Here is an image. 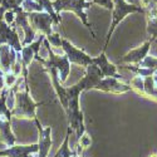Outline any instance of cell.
Listing matches in <instances>:
<instances>
[{"instance_id":"cell-12","label":"cell","mask_w":157,"mask_h":157,"mask_svg":"<svg viewBox=\"0 0 157 157\" xmlns=\"http://www.w3.org/2000/svg\"><path fill=\"white\" fill-rule=\"evenodd\" d=\"M18 60V52L10 45H0V69L4 74L10 73L14 69Z\"/></svg>"},{"instance_id":"cell-10","label":"cell","mask_w":157,"mask_h":157,"mask_svg":"<svg viewBox=\"0 0 157 157\" xmlns=\"http://www.w3.org/2000/svg\"><path fill=\"white\" fill-rule=\"evenodd\" d=\"M35 126L38 128V157H48L52 148V127H43L36 118H34Z\"/></svg>"},{"instance_id":"cell-11","label":"cell","mask_w":157,"mask_h":157,"mask_svg":"<svg viewBox=\"0 0 157 157\" xmlns=\"http://www.w3.org/2000/svg\"><path fill=\"white\" fill-rule=\"evenodd\" d=\"M151 44H152V40H147L145 42L141 47H137L135 49H131L129 52L121 57L117 63L118 64H138L141 63L143 59H145L147 56H148V52H150V48H151Z\"/></svg>"},{"instance_id":"cell-4","label":"cell","mask_w":157,"mask_h":157,"mask_svg":"<svg viewBox=\"0 0 157 157\" xmlns=\"http://www.w3.org/2000/svg\"><path fill=\"white\" fill-rule=\"evenodd\" d=\"M8 90L5 87L0 93V141L10 147L15 145V136L11 132V111L6 106Z\"/></svg>"},{"instance_id":"cell-19","label":"cell","mask_w":157,"mask_h":157,"mask_svg":"<svg viewBox=\"0 0 157 157\" xmlns=\"http://www.w3.org/2000/svg\"><path fill=\"white\" fill-rule=\"evenodd\" d=\"M136 65H138V67H141V68H146V69H148V71H151V72L155 73L157 71V58L151 57V56H147L141 63H138Z\"/></svg>"},{"instance_id":"cell-30","label":"cell","mask_w":157,"mask_h":157,"mask_svg":"<svg viewBox=\"0 0 157 157\" xmlns=\"http://www.w3.org/2000/svg\"><path fill=\"white\" fill-rule=\"evenodd\" d=\"M0 74H3V75H4V73H3V72H2V69H0Z\"/></svg>"},{"instance_id":"cell-3","label":"cell","mask_w":157,"mask_h":157,"mask_svg":"<svg viewBox=\"0 0 157 157\" xmlns=\"http://www.w3.org/2000/svg\"><path fill=\"white\" fill-rule=\"evenodd\" d=\"M42 104H44V102H34L29 93V84L24 83L23 92H15V104L11 109V116L19 118H36L35 111Z\"/></svg>"},{"instance_id":"cell-20","label":"cell","mask_w":157,"mask_h":157,"mask_svg":"<svg viewBox=\"0 0 157 157\" xmlns=\"http://www.w3.org/2000/svg\"><path fill=\"white\" fill-rule=\"evenodd\" d=\"M21 9L25 13H40L43 11L42 6L38 3H35L34 0H24L21 4Z\"/></svg>"},{"instance_id":"cell-9","label":"cell","mask_w":157,"mask_h":157,"mask_svg":"<svg viewBox=\"0 0 157 157\" xmlns=\"http://www.w3.org/2000/svg\"><path fill=\"white\" fill-rule=\"evenodd\" d=\"M3 44L10 45L18 53H20V50L23 48V44L20 43L18 33H17V28L10 27L9 24H6L5 20L3 19V15L0 14V45Z\"/></svg>"},{"instance_id":"cell-6","label":"cell","mask_w":157,"mask_h":157,"mask_svg":"<svg viewBox=\"0 0 157 157\" xmlns=\"http://www.w3.org/2000/svg\"><path fill=\"white\" fill-rule=\"evenodd\" d=\"M45 35H40L38 36L35 40L28 45H24L20 50V59H21V69H23V77H24V83H28V67L29 64L35 59L38 62H40L42 64L44 63L45 59L39 57V49H40V45L43 44Z\"/></svg>"},{"instance_id":"cell-21","label":"cell","mask_w":157,"mask_h":157,"mask_svg":"<svg viewBox=\"0 0 157 157\" xmlns=\"http://www.w3.org/2000/svg\"><path fill=\"white\" fill-rule=\"evenodd\" d=\"M24 0H5L4 4L0 8V13H4L6 10H13V11H17L21 8Z\"/></svg>"},{"instance_id":"cell-18","label":"cell","mask_w":157,"mask_h":157,"mask_svg":"<svg viewBox=\"0 0 157 157\" xmlns=\"http://www.w3.org/2000/svg\"><path fill=\"white\" fill-rule=\"evenodd\" d=\"M34 2L38 3L39 5L42 6L43 11L48 13V14H49L52 18H53L54 24H60V23H62V18H59V17L56 14V11H54V9H53V4H52L50 0H34Z\"/></svg>"},{"instance_id":"cell-1","label":"cell","mask_w":157,"mask_h":157,"mask_svg":"<svg viewBox=\"0 0 157 157\" xmlns=\"http://www.w3.org/2000/svg\"><path fill=\"white\" fill-rule=\"evenodd\" d=\"M52 4H53L56 14L59 18L62 11H73L81 19L84 27L90 32L92 38L96 39V34L92 29V24L88 21V17H87V9H89V6L92 5V2H87V0H53Z\"/></svg>"},{"instance_id":"cell-2","label":"cell","mask_w":157,"mask_h":157,"mask_svg":"<svg viewBox=\"0 0 157 157\" xmlns=\"http://www.w3.org/2000/svg\"><path fill=\"white\" fill-rule=\"evenodd\" d=\"M113 2V9H112V21H111V27H109V30L107 33V36H106V43H104V47H103V50L106 53V49L109 44V40H111V36L112 34L114 33L116 28L118 27V24L128 15V14H133V13H141V14H145V9L142 6H138V5H135V4H129L127 3L126 0H112Z\"/></svg>"},{"instance_id":"cell-15","label":"cell","mask_w":157,"mask_h":157,"mask_svg":"<svg viewBox=\"0 0 157 157\" xmlns=\"http://www.w3.org/2000/svg\"><path fill=\"white\" fill-rule=\"evenodd\" d=\"M93 64H96L99 68V71L102 72L104 78H116V79H121V74L117 72L116 64H113L108 60L104 52H102L101 56L93 58Z\"/></svg>"},{"instance_id":"cell-22","label":"cell","mask_w":157,"mask_h":157,"mask_svg":"<svg viewBox=\"0 0 157 157\" xmlns=\"http://www.w3.org/2000/svg\"><path fill=\"white\" fill-rule=\"evenodd\" d=\"M45 39L49 42V44H52L53 47H58V48L60 47V48H62V40H63V38L60 36V34L53 33V34L45 36Z\"/></svg>"},{"instance_id":"cell-29","label":"cell","mask_w":157,"mask_h":157,"mask_svg":"<svg viewBox=\"0 0 157 157\" xmlns=\"http://www.w3.org/2000/svg\"><path fill=\"white\" fill-rule=\"evenodd\" d=\"M24 157H33L32 155H27V156H24Z\"/></svg>"},{"instance_id":"cell-17","label":"cell","mask_w":157,"mask_h":157,"mask_svg":"<svg viewBox=\"0 0 157 157\" xmlns=\"http://www.w3.org/2000/svg\"><path fill=\"white\" fill-rule=\"evenodd\" d=\"M71 132H72V129H71V127H68L62 146L59 147V150L57 151V153L53 157H75V156H78V153L72 151L71 147H69V136H71Z\"/></svg>"},{"instance_id":"cell-23","label":"cell","mask_w":157,"mask_h":157,"mask_svg":"<svg viewBox=\"0 0 157 157\" xmlns=\"http://www.w3.org/2000/svg\"><path fill=\"white\" fill-rule=\"evenodd\" d=\"M0 14L3 15V19L5 20L6 24H14L15 23V11L13 10H6L4 13H0Z\"/></svg>"},{"instance_id":"cell-26","label":"cell","mask_w":157,"mask_h":157,"mask_svg":"<svg viewBox=\"0 0 157 157\" xmlns=\"http://www.w3.org/2000/svg\"><path fill=\"white\" fill-rule=\"evenodd\" d=\"M152 2L155 3V5H156V8H157V0H152Z\"/></svg>"},{"instance_id":"cell-14","label":"cell","mask_w":157,"mask_h":157,"mask_svg":"<svg viewBox=\"0 0 157 157\" xmlns=\"http://www.w3.org/2000/svg\"><path fill=\"white\" fill-rule=\"evenodd\" d=\"M15 24L21 27V29L24 30V42H23V47L24 45H28L30 43H33L35 40V30L32 28V25L29 23L28 19V13L23 11V9L20 8L19 10L15 11Z\"/></svg>"},{"instance_id":"cell-8","label":"cell","mask_w":157,"mask_h":157,"mask_svg":"<svg viewBox=\"0 0 157 157\" xmlns=\"http://www.w3.org/2000/svg\"><path fill=\"white\" fill-rule=\"evenodd\" d=\"M28 19L32 25V28L35 32H40L43 35L48 36L53 34L52 25L54 24V20L48 13L40 11V13H28Z\"/></svg>"},{"instance_id":"cell-27","label":"cell","mask_w":157,"mask_h":157,"mask_svg":"<svg viewBox=\"0 0 157 157\" xmlns=\"http://www.w3.org/2000/svg\"><path fill=\"white\" fill-rule=\"evenodd\" d=\"M150 157H157V153H155V155H151Z\"/></svg>"},{"instance_id":"cell-28","label":"cell","mask_w":157,"mask_h":157,"mask_svg":"<svg viewBox=\"0 0 157 157\" xmlns=\"http://www.w3.org/2000/svg\"><path fill=\"white\" fill-rule=\"evenodd\" d=\"M75 157H84L83 155H78V156H75Z\"/></svg>"},{"instance_id":"cell-16","label":"cell","mask_w":157,"mask_h":157,"mask_svg":"<svg viewBox=\"0 0 157 157\" xmlns=\"http://www.w3.org/2000/svg\"><path fill=\"white\" fill-rule=\"evenodd\" d=\"M38 153V145H25V146H10L5 150H0V157H24L27 155Z\"/></svg>"},{"instance_id":"cell-5","label":"cell","mask_w":157,"mask_h":157,"mask_svg":"<svg viewBox=\"0 0 157 157\" xmlns=\"http://www.w3.org/2000/svg\"><path fill=\"white\" fill-rule=\"evenodd\" d=\"M43 44L47 49V53H48V59L44 60V67L45 69L48 68H54L57 69L58 72V75H59V81L60 83H64L65 81H67V78L71 73V63L68 60V58L64 56H57L53 50L50 49V44L49 42L47 40V39L44 38V40H43Z\"/></svg>"},{"instance_id":"cell-13","label":"cell","mask_w":157,"mask_h":157,"mask_svg":"<svg viewBox=\"0 0 157 157\" xmlns=\"http://www.w3.org/2000/svg\"><path fill=\"white\" fill-rule=\"evenodd\" d=\"M94 89L103 90V92H107V93L122 94V93L129 92L131 87L128 84L122 83L120 79H116V78H102Z\"/></svg>"},{"instance_id":"cell-25","label":"cell","mask_w":157,"mask_h":157,"mask_svg":"<svg viewBox=\"0 0 157 157\" xmlns=\"http://www.w3.org/2000/svg\"><path fill=\"white\" fill-rule=\"evenodd\" d=\"M4 2H5V0H0V5H3V4H4Z\"/></svg>"},{"instance_id":"cell-7","label":"cell","mask_w":157,"mask_h":157,"mask_svg":"<svg viewBox=\"0 0 157 157\" xmlns=\"http://www.w3.org/2000/svg\"><path fill=\"white\" fill-rule=\"evenodd\" d=\"M62 49L65 53V57L68 58L69 63L78 64V65L84 67V68H87L90 64H93V58L92 57H89L87 53H84L82 49L74 47L71 42H68L67 39H64V38L62 40Z\"/></svg>"},{"instance_id":"cell-24","label":"cell","mask_w":157,"mask_h":157,"mask_svg":"<svg viewBox=\"0 0 157 157\" xmlns=\"http://www.w3.org/2000/svg\"><path fill=\"white\" fill-rule=\"evenodd\" d=\"M92 4H98L103 8H106L107 10L113 9V2L112 0H92Z\"/></svg>"}]
</instances>
